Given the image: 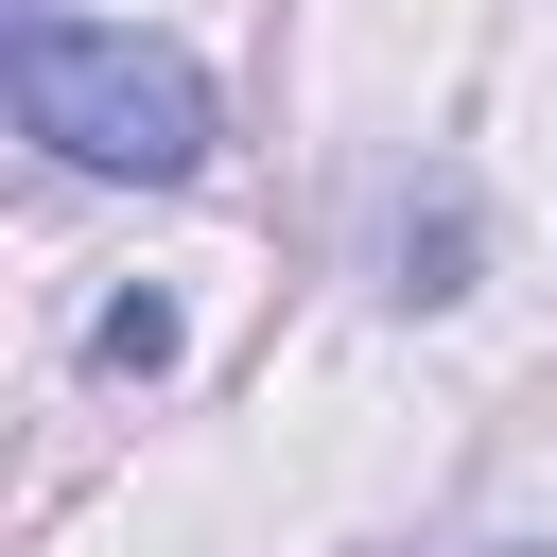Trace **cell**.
<instances>
[{"label":"cell","instance_id":"obj_4","mask_svg":"<svg viewBox=\"0 0 557 557\" xmlns=\"http://www.w3.org/2000/svg\"><path fill=\"white\" fill-rule=\"evenodd\" d=\"M453 557H540V540H453Z\"/></svg>","mask_w":557,"mask_h":557},{"label":"cell","instance_id":"obj_5","mask_svg":"<svg viewBox=\"0 0 557 557\" xmlns=\"http://www.w3.org/2000/svg\"><path fill=\"white\" fill-rule=\"evenodd\" d=\"M35 17H52V0H35Z\"/></svg>","mask_w":557,"mask_h":557},{"label":"cell","instance_id":"obj_3","mask_svg":"<svg viewBox=\"0 0 557 557\" xmlns=\"http://www.w3.org/2000/svg\"><path fill=\"white\" fill-rule=\"evenodd\" d=\"M400 296L435 313V296H470V209L435 191V226H400Z\"/></svg>","mask_w":557,"mask_h":557},{"label":"cell","instance_id":"obj_1","mask_svg":"<svg viewBox=\"0 0 557 557\" xmlns=\"http://www.w3.org/2000/svg\"><path fill=\"white\" fill-rule=\"evenodd\" d=\"M17 122L70 157V174H139L174 191L209 157V70L174 35H122V17H17Z\"/></svg>","mask_w":557,"mask_h":557},{"label":"cell","instance_id":"obj_2","mask_svg":"<svg viewBox=\"0 0 557 557\" xmlns=\"http://www.w3.org/2000/svg\"><path fill=\"white\" fill-rule=\"evenodd\" d=\"M174 348H191V331H174V296H104V313H87V366H104V383H157Z\"/></svg>","mask_w":557,"mask_h":557}]
</instances>
